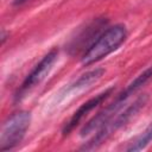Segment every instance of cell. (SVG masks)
I'll return each mask as SVG.
<instances>
[{"label": "cell", "instance_id": "cell-1", "mask_svg": "<svg viewBox=\"0 0 152 152\" xmlns=\"http://www.w3.org/2000/svg\"><path fill=\"white\" fill-rule=\"evenodd\" d=\"M150 80H152V65L150 68H147L144 72H141L140 75H138L126 88L125 90L115 99V101H113L109 106H107L103 110H101L97 115H95L91 120H89L84 127L81 131V135H87L94 131H97L101 126H103L104 124H107L112 118H114L119 110L124 107V104L127 102V100L137 91L139 90L144 84H146Z\"/></svg>", "mask_w": 152, "mask_h": 152}, {"label": "cell", "instance_id": "cell-2", "mask_svg": "<svg viewBox=\"0 0 152 152\" xmlns=\"http://www.w3.org/2000/svg\"><path fill=\"white\" fill-rule=\"evenodd\" d=\"M126 38L127 30L124 25H114L107 28L87 49L82 57V63L84 65H89L101 61L102 58L115 51L125 42Z\"/></svg>", "mask_w": 152, "mask_h": 152}, {"label": "cell", "instance_id": "cell-3", "mask_svg": "<svg viewBox=\"0 0 152 152\" xmlns=\"http://www.w3.org/2000/svg\"><path fill=\"white\" fill-rule=\"evenodd\" d=\"M146 100H147L146 96H140V97L137 99L129 107H127L122 113L116 114L114 118H112L107 124H104L103 126H101V127L97 129L96 134H95L87 144L83 145L82 150H94V148H96L99 145H101L102 141H104L112 133H114L118 128H120V127H122L125 124H127V122L131 120V118L134 116V115L139 112V109H140L141 107H144V104L146 103Z\"/></svg>", "mask_w": 152, "mask_h": 152}, {"label": "cell", "instance_id": "cell-4", "mask_svg": "<svg viewBox=\"0 0 152 152\" xmlns=\"http://www.w3.org/2000/svg\"><path fill=\"white\" fill-rule=\"evenodd\" d=\"M31 122L28 112L20 110L12 114L2 125L0 134V151H7L15 147L24 138Z\"/></svg>", "mask_w": 152, "mask_h": 152}, {"label": "cell", "instance_id": "cell-5", "mask_svg": "<svg viewBox=\"0 0 152 152\" xmlns=\"http://www.w3.org/2000/svg\"><path fill=\"white\" fill-rule=\"evenodd\" d=\"M57 56H58L57 49H52L42 58V61L31 70V72L26 76V78L21 83V86L15 95L17 99H20L27 90H30L34 86L39 84L49 75V72L51 71V69L57 59Z\"/></svg>", "mask_w": 152, "mask_h": 152}, {"label": "cell", "instance_id": "cell-6", "mask_svg": "<svg viewBox=\"0 0 152 152\" xmlns=\"http://www.w3.org/2000/svg\"><path fill=\"white\" fill-rule=\"evenodd\" d=\"M113 90H114L113 87H112V88H108V89L104 90L103 93H101V94L96 95L95 97H93V99L88 100L87 102H84V103L72 114L71 119L66 122V125H65L64 128H63V134H64V135H68V134L80 124V121H81L89 112H91L94 108H96L99 104H101V103L113 93Z\"/></svg>", "mask_w": 152, "mask_h": 152}, {"label": "cell", "instance_id": "cell-7", "mask_svg": "<svg viewBox=\"0 0 152 152\" xmlns=\"http://www.w3.org/2000/svg\"><path fill=\"white\" fill-rule=\"evenodd\" d=\"M103 72H104V70L101 69V68H96L91 71H88L84 75H82L78 80H76L72 84H70V87L66 90L69 91V90H72V89H80V88H83V87H88L91 83H94L95 81H97L103 75Z\"/></svg>", "mask_w": 152, "mask_h": 152}, {"label": "cell", "instance_id": "cell-8", "mask_svg": "<svg viewBox=\"0 0 152 152\" xmlns=\"http://www.w3.org/2000/svg\"><path fill=\"white\" fill-rule=\"evenodd\" d=\"M152 140V122L151 125L142 132V134L134 141L129 147H127V151H140Z\"/></svg>", "mask_w": 152, "mask_h": 152}]
</instances>
